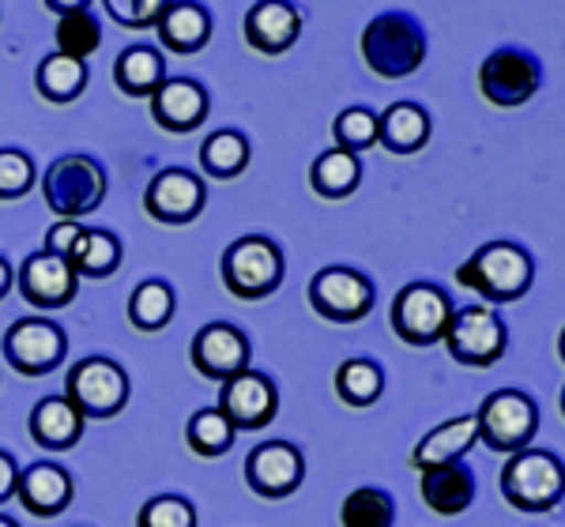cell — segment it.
I'll list each match as a JSON object with an SVG mask.
<instances>
[{"label":"cell","mask_w":565,"mask_h":527,"mask_svg":"<svg viewBox=\"0 0 565 527\" xmlns=\"http://www.w3.org/2000/svg\"><path fill=\"white\" fill-rule=\"evenodd\" d=\"M20 290L34 309H61L76 298L79 276L72 271V264L65 257L34 252V257H26L20 271Z\"/></svg>","instance_id":"e0dca14e"},{"label":"cell","mask_w":565,"mask_h":527,"mask_svg":"<svg viewBox=\"0 0 565 527\" xmlns=\"http://www.w3.org/2000/svg\"><path fill=\"white\" fill-rule=\"evenodd\" d=\"M106 12L114 15L121 26H159V15L167 4H159V0H106Z\"/></svg>","instance_id":"f35d334b"},{"label":"cell","mask_w":565,"mask_h":527,"mask_svg":"<svg viewBox=\"0 0 565 527\" xmlns=\"http://www.w3.org/2000/svg\"><path fill=\"white\" fill-rule=\"evenodd\" d=\"M79 234H84V223H57V226H50V234H45V249L42 252H50V257H65L68 260V252L76 249V241H79Z\"/></svg>","instance_id":"ab89813d"},{"label":"cell","mask_w":565,"mask_h":527,"mask_svg":"<svg viewBox=\"0 0 565 527\" xmlns=\"http://www.w3.org/2000/svg\"><path fill=\"white\" fill-rule=\"evenodd\" d=\"M309 305L335 324H354L373 309V283L354 268H324L309 283Z\"/></svg>","instance_id":"7c38bea8"},{"label":"cell","mask_w":565,"mask_h":527,"mask_svg":"<svg viewBox=\"0 0 565 527\" xmlns=\"http://www.w3.org/2000/svg\"><path fill=\"white\" fill-rule=\"evenodd\" d=\"M61 12L57 23V53L76 61H87L90 53H98L103 45V26H98V15L90 12V4H53Z\"/></svg>","instance_id":"4316f807"},{"label":"cell","mask_w":565,"mask_h":527,"mask_svg":"<svg viewBox=\"0 0 565 527\" xmlns=\"http://www.w3.org/2000/svg\"><path fill=\"white\" fill-rule=\"evenodd\" d=\"M445 347L460 366L487 369L501 362V354L509 347V332L501 324V316L490 305H463L452 309V321L445 329Z\"/></svg>","instance_id":"8992f818"},{"label":"cell","mask_w":565,"mask_h":527,"mask_svg":"<svg viewBox=\"0 0 565 527\" xmlns=\"http://www.w3.org/2000/svg\"><path fill=\"white\" fill-rule=\"evenodd\" d=\"M452 321V298L434 283H407L392 302V332L412 347H434Z\"/></svg>","instance_id":"ba28073f"},{"label":"cell","mask_w":565,"mask_h":527,"mask_svg":"<svg viewBox=\"0 0 565 527\" xmlns=\"http://www.w3.org/2000/svg\"><path fill=\"white\" fill-rule=\"evenodd\" d=\"M309 181H313V189H317V193H321L324 200H348V196L354 193V189H359V181H362V162H359V154L340 151V148L317 154L313 170H309Z\"/></svg>","instance_id":"83f0119b"},{"label":"cell","mask_w":565,"mask_h":527,"mask_svg":"<svg viewBox=\"0 0 565 527\" xmlns=\"http://www.w3.org/2000/svg\"><path fill=\"white\" fill-rule=\"evenodd\" d=\"M159 39L174 53H200L212 39V15L204 4H167L159 15Z\"/></svg>","instance_id":"484cf974"},{"label":"cell","mask_w":565,"mask_h":527,"mask_svg":"<svg viewBox=\"0 0 565 527\" xmlns=\"http://www.w3.org/2000/svg\"><path fill=\"white\" fill-rule=\"evenodd\" d=\"M562 415H565V388H562Z\"/></svg>","instance_id":"f6af8a7d"},{"label":"cell","mask_w":565,"mask_h":527,"mask_svg":"<svg viewBox=\"0 0 565 527\" xmlns=\"http://www.w3.org/2000/svg\"><path fill=\"white\" fill-rule=\"evenodd\" d=\"M0 527H20L15 520H8V516H0Z\"/></svg>","instance_id":"ee69618b"},{"label":"cell","mask_w":565,"mask_h":527,"mask_svg":"<svg viewBox=\"0 0 565 527\" xmlns=\"http://www.w3.org/2000/svg\"><path fill=\"white\" fill-rule=\"evenodd\" d=\"M31 438L42 449H72L84 438V415L65 396H45L31 411Z\"/></svg>","instance_id":"d4e9b609"},{"label":"cell","mask_w":565,"mask_h":527,"mask_svg":"<svg viewBox=\"0 0 565 527\" xmlns=\"http://www.w3.org/2000/svg\"><path fill=\"white\" fill-rule=\"evenodd\" d=\"M377 143L392 154H415L430 140V114L418 103H396L377 117Z\"/></svg>","instance_id":"cb8c5ba5"},{"label":"cell","mask_w":565,"mask_h":527,"mask_svg":"<svg viewBox=\"0 0 565 527\" xmlns=\"http://www.w3.org/2000/svg\"><path fill=\"white\" fill-rule=\"evenodd\" d=\"M114 84L129 98H151L167 84V61L154 45H129L114 61Z\"/></svg>","instance_id":"603a6c76"},{"label":"cell","mask_w":565,"mask_h":527,"mask_svg":"<svg viewBox=\"0 0 565 527\" xmlns=\"http://www.w3.org/2000/svg\"><path fill=\"white\" fill-rule=\"evenodd\" d=\"M423 502L437 516H460L476 502V475L468 463H445L423 471Z\"/></svg>","instance_id":"7402d4cb"},{"label":"cell","mask_w":565,"mask_h":527,"mask_svg":"<svg viewBox=\"0 0 565 527\" xmlns=\"http://www.w3.org/2000/svg\"><path fill=\"white\" fill-rule=\"evenodd\" d=\"M392 520H396V505H392V497L377 486L351 490L340 505L343 527H392Z\"/></svg>","instance_id":"e575fe53"},{"label":"cell","mask_w":565,"mask_h":527,"mask_svg":"<svg viewBox=\"0 0 565 527\" xmlns=\"http://www.w3.org/2000/svg\"><path fill=\"white\" fill-rule=\"evenodd\" d=\"M204 196H207L204 181H200L193 170L167 166L151 178L148 193H143V212H148L154 223L185 226L204 212Z\"/></svg>","instance_id":"4fadbf2b"},{"label":"cell","mask_w":565,"mask_h":527,"mask_svg":"<svg viewBox=\"0 0 565 527\" xmlns=\"http://www.w3.org/2000/svg\"><path fill=\"white\" fill-rule=\"evenodd\" d=\"M34 159L26 151H0V200H20L34 189Z\"/></svg>","instance_id":"74e56055"},{"label":"cell","mask_w":565,"mask_h":527,"mask_svg":"<svg viewBox=\"0 0 565 527\" xmlns=\"http://www.w3.org/2000/svg\"><path fill=\"white\" fill-rule=\"evenodd\" d=\"M207 90L196 79H170L151 95V117L167 132H193L207 121Z\"/></svg>","instance_id":"ac0fdd59"},{"label":"cell","mask_w":565,"mask_h":527,"mask_svg":"<svg viewBox=\"0 0 565 527\" xmlns=\"http://www.w3.org/2000/svg\"><path fill=\"white\" fill-rule=\"evenodd\" d=\"M249 154H253L249 140H245L238 129H223L204 140V148H200V166H204L207 178L231 181L249 166Z\"/></svg>","instance_id":"4dcf8cb0"},{"label":"cell","mask_w":565,"mask_h":527,"mask_svg":"<svg viewBox=\"0 0 565 527\" xmlns=\"http://www.w3.org/2000/svg\"><path fill=\"white\" fill-rule=\"evenodd\" d=\"M377 114L366 110V106H348L340 117L332 121V136L340 151H366L377 143Z\"/></svg>","instance_id":"d590c367"},{"label":"cell","mask_w":565,"mask_h":527,"mask_svg":"<svg viewBox=\"0 0 565 527\" xmlns=\"http://www.w3.org/2000/svg\"><path fill=\"white\" fill-rule=\"evenodd\" d=\"M65 399L84 418H114L129 404V374L114 358H84L68 369Z\"/></svg>","instance_id":"9c48e42d"},{"label":"cell","mask_w":565,"mask_h":527,"mask_svg":"<svg viewBox=\"0 0 565 527\" xmlns=\"http://www.w3.org/2000/svg\"><path fill=\"white\" fill-rule=\"evenodd\" d=\"M223 283L242 302H257V298L276 294L282 283V252L271 238L249 234L238 238L223 252Z\"/></svg>","instance_id":"5b68a950"},{"label":"cell","mask_w":565,"mask_h":527,"mask_svg":"<svg viewBox=\"0 0 565 527\" xmlns=\"http://www.w3.org/2000/svg\"><path fill=\"white\" fill-rule=\"evenodd\" d=\"M335 392L351 407H370L385 392V374H381V366L370 358H348L335 369Z\"/></svg>","instance_id":"836d02e7"},{"label":"cell","mask_w":565,"mask_h":527,"mask_svg":"<svg viewBox=\"0 0 565 527\" xmlns=\"http://www.w3.org/2000/svg\"><path fill=\"white\" fill-rule=\"evenodd\" d=\"M362 57L381 79H404L423 68L426 31L412 12H381L362 31Z\"/></svg>","instance_id":"7a4b0ae2"},{"label":"cell","mask_w":565,"mask_h":527,"mask_svg":"<svg viewBox=\"0 0 565 527\" xmlns=\"http://www.w3.org/2000/svg\"><path fill=\"white\" fill-rule=\"evenodd\" d=\"M535 279V264L527 257L524 245L513 241H487L471 252L468 260L457 268V283L476 290L487 302H516L532 290Z\"/></svg>","instance_id":"6da1fadb"},{"label":"cell","mask_w":565,"mask_h":527,"mask_svg":"<svg viewBox=\"0 0 565 527\" xmlns=\"http://www.w3.org/2000/svg\"><path fill=\"white\" fill-rule=\"evenodd\" d=\"M479 441H487L494 452H524L540 430V411H535L532 396L516 392V388H501L482 399L479 415Z\"/></svg>","instance_id":"52a82bcc"},{"label":"cell","mask_w":565,"mask_h":527,"mask_svg":"<svg viewBox=\"0 0 565 527\" xmlns=\"http://www.w3.org/2000/svg\"><path fill=\"white\" fill-rule=\"evenodd\" d=\"M501 494L521 513H551L565 497V467L554 452L524 449L501 467Z\"/></svg>","instance_id":"3957f363"},{"label":"cell","mask_w":565,"mask_h":527,"mask_svg":"<svg viewBox=\"0 0 565 527\" xmlns=\"http://www.w3.org/2000/svg\"><path fill=\"white\" fill-rule=\"evenodd\" d=\"M136 527H196V508L178 494H159L140 508Z\"/></svg>","instance_id":"8d00e7d4"},{"label":"cell","mask_w":565,"mask_h":527,"mask_svg":"<svg viewBox=\"0 0 565 527\" xmlns=\"http://www.w3.org/2000/svg\"><path fill=\"white\" fill-rule=\"evenodd\" d=\"M476 441H479L476 415H463V418H452V422H441L437 430H430L423 441L415 444L412 467L415 471H434V467H445V463H460V456Z\"/></svg>","instance_id":"44dd1931"},{"label":"cell","mask_w":565,"mask_h":527,"mask_svg":"<svg viewBox=\"0 0 565 527\" xmlns=\"http://www.w3.org/2000/svg\"><path fill=\"white\" fill-rule=\"evenodd\" d=\"M4 358L15 374L23 377H42L50 369H57L65 362L68 340L61 332V324L45 321V316H23L4 332Z\"/></svg>","instance_id":"8fae6325"},{"label":"cell","mask_w":565,"mask_h":527,"mask_svg":"<svg viewBox=\"0 0 565 527\" xmlns=\"http://www.w3.org/2000/svg\"><path fill=\"white\" fill-rule=\"evenodd\" d=\"M298 34H302V12L295 4L268 0V4H253L249 15H245V39H249L253 50L268 53V57L287 53L298 42Z\"/></svg>","instance_id":"ffe728a7"},{"label":"cell","mask_w":565,"mask_h":527,"mask_svg":"<svg viewBox=\"0 0 565 527\" xmlns=\"http://www.w3.org/2000/svg\"><path fill=\"white\" fill-rule=\"evenodd\" d=\"M540 84H543V65L527 50H516V45L494 50L479 68L482 98L490 106H501V110L524 106L540 90Z\"/></svg>","instance_id":"30bf717a"},{"label":"cell","mask_w":565,"mask_h":527,"mask_svg":"<svg viewBox=\"0 0 565 527\" xmlns=\"http://www.w3.org/2000/svg\"><path fill=\"white\" fill-rule=\"evenodd\" d=\"M15 486H20V467H15V460L8 452H0V505L8 497H15Z\"/></svg>","instance_id":"60d3db41"},{"label":"cell","mask_w":565,"mask_h":527,"mask_svg":"<svg viewBox=\"0 0 565 527\" xmlns=\"http://www.w3.org/2000/svg\"><path fill=\"white\" fill-rule=\"evenodd\" d=\"M42 196L61 219H84L106 200V174L90 154H61L42 174Z\"/></svg>","instance_id":"277c9868"},{"label":"cell","mask_w":565,"mask_h":527,"mask_svg":"<svg viewBox=\"0 0 565 527\" xmlns=\"http://www.w3.org/2000/svg\"><path fill=\"white\" fill-rule=\"evenodd\" d=\"M12 287H15V271H12V264H8L4 257H0V298H4Z\"/></svg>","instance_id":"b9f144b4"},{"label":"cell","mask_w":565,"mask_h":527,"mask_svg":"<svg viewBox=\"0 0 565 527\" xmlns=\"http://www.w3.org/2000/svg\"><path fill=\"white\" fill-rule=\"evenodd\" d=\"M193 366L200 377L207 380H234L238 374L249 369L253 347L245 340V332H238L234 324H207L193 335Z\"/></svg>","instance_id":"9a60e30c"},{"label":"cell","mask_w":565,"mask_h":527,"mask_svg":"<svg viewBox=\"0 0 565 527\" xmlns=\"http://www.w3.org/2000/svg\"><path fill=\"white\" fill-rule=\"evenodd\" d=\"M68 264L79 279H106V276H114L117 264H121V241L109 230H87L84 226L76 249L68 252Z\"/></svg>","instance_id":"f1b7e54d"},{"label":"cell","mask_w":565,"mask_h":527,"mask_svg":"<svg viewBox=\"0 0 565 527\" xmlns=\"http://www.w3.org/2000/svg\"><path fill=\"white\" fill-rule=\"evenodd\" d=\"M558 358L565 362V329H562V335H558Z\"/></svg>","instance_id":"7bdbcfd3"},{"label":"cell","mask_w":565,"mask_h":527,"mask_svg":"<svg viewBox=\"0 0 565 527\" xmlns=\"http://www.w3.org/2000/svg\"><path fill=\"white\" fill-rule=\"evenodd\" d=\"M306 478V456L290 441H264L245 460V483L260 497H290Z\"/></svg>","instance_id":"5bb4252c"},{"label":"cell","mask_w":565,"mask_h":527,"mask_svg":"<svg viewBox=\"0 0 565 527\" xmlns=\"http://www.w3.org/2000/svg\"><path fill=\"white\" fill-rule=\"evenodd\" d=\"M15 497L31 516H50L65 513L76 497V486H72V475L61 463H31L26 471H20V486H15Z\"/></svg>","instance_id":"d6986e66"},{"label":"cell","mask_w":565,"mask_h":527,"mask_svg":"<svg viewBox=\"0 0 565 527\" xmlns=\"http://www.w3.org/2000/svg\"><path fill=\"white\" fill-rule=\"evenodd\" d=\"M174 316V290L167 279H143L129 298V321L140 332H162Z\"/></svg>","instance_id":"d6a6232c"},{"label":"cell","mask_w":565,"mask_h":527,"mask_svg":"<svg viewBox=\"0 0 565 527\" xmlns=\"http://www.w3.org/2000/svg\"><path fill=\"white\" fill-rule=\"evenodd\" d=\"M34 87L57 106L76 103L87 87V65L76 57H65V53H50L39 65V72H34Z\"/></svg>","instance_id":"f546056e"},{"label":"cell","mask_w":565,"mask_h":527,"mask_svg":"<svg viewBox=\"0 0 565 527\" xmlns=\"http://www.w3.org/2000/svg\"><path fill=\"white\" fill-rule=\"evenodd\" d=\"M234 438H238V430H234L231 418L218 411V407H204V411H196L193 418H189V426H185L189 449H193L196 456H204V460L226 456V452L234 449Z\"/></svg>","instance_id":"1f68e13d"},{"label":"cell","mask_w":565,"mask_h":527,"mask_svg":"<svg viewBox=\"0 0 565 527\" xmlns=\"http://www.w3.org/2000/svg\"><path fill=\"white\" fill-rule=\"evenodd\" d=\"M218 411L231 418L234 430H264L279 411V392H276V385H271V377L245 369V374L223 385Z\"/></svg>","instance_id":"2e32d148"}]
</instances>
